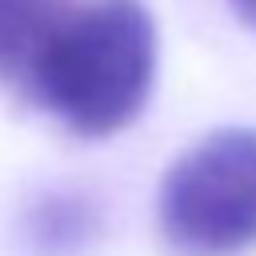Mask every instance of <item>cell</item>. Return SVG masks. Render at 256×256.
I'll return each instance as SVG.
<instances>
[{"label": "cell", "instance_id": "cell-1", "mask_svg": "<svg viewBox=\"0 0 256 256\" xmlns=\"http://www.w3.org/2000/svg\"><path fill=\"white\" fill-rule=\"evenodd\" d=\"M156 80V28L140 0L68 4L20 72V88L76 136L128 128Z\"/></svg>", "mask_w": 256, "mask_h": 256}, {"label": "cell", "instance_id": "cell-2", "mask_svg": "<svg viewBox=\"0 0 256 256\" xmlns=\"http://www.w3.org/2000/svg\"><path fill=\"white\" fill-rule=\"evenodd\" d=\"M160 232L200 256L256 244V128H220L196 140L160 180Z\"/></svg>", "mask_w": 256, "mask_h": 256}, {"label": "cell", "instance_id": "cell-3", "mask_svg": "<svg viewBox=\"0 0 256 256\" xmlns=\"http://www.w3.org/2000/svg\"><path fill=\"white\" fill-rule=\"evenodd\" d=\"M72 0H0V80H20L44 32Z\"/></svg>", "mask_w": 256, "mask_h": 256}, {"label": "cell", "instance_id": "cell-4", "mask_svg": "<svg viewBox=\"0 0 256 256\" xmlns=\"http://www.w3.org/2000/svg\"><path fill=\"white\" fill-rule=\"evenodd\" d=\"M232 4V12L248 24V28H256V0H228Z\"/></svg>", "mask_w": 256, "mask_h": 256}]
</instances>
